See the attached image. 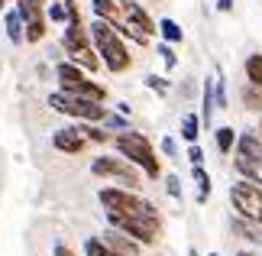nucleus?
Returning a JSON list of instances; mask_svg holds the SVG:
<instances>
[{"instance_id":"nucleus-1","label":"nucleus","mask_w":262,"mask_h":256,"mask_svg":"<svg viewBox=\"0 0 262 256\" xmlns=\"http://www.w3.org/2000/svg\"><path fill=\"white\" fill-rule=\"evenodd\" d=\"M88 33H91V43H94L97 55H100V65H107V71L120 75V71H126L129 65H133V55H129L123 36H120L107 19H97L94 16V23L88 26Z\"/></svg>"},{"instance_id":"nucleus-2","label":"nucleus","mask_w":262,"mask_h":256,"mask_svg":"<svg viewBox=\"0 0 262 256\" xmlns=\"http://www.w3.org/2000/svg\"><path fill=\"white\" fill-rule=\"evenodd\" d=\"M110 140H114V146H117L120 156H123L126 162H133V166H139L149 179H159V175H162L159 156H156L152 143H149L143 133H136V130H120L117 136H110Z\"/></svg>"},{"instance_id":"nucleus-3","label":"nucleus","mask_w":262,"mask_h":256,"mask_svg":"<svg viewBox=\"0 0 262 256\" xmlns=\"http://www.w3.org/2000/svg\"><path fill=\"white\" fill-rule=\"evenodd\" d=\"M49 107L58 110V114L78 120V124H104L107 117V107L100 101H88V97H78V94H68V91H52L49 94Z\"/></svg>"},{"instance_id":"nucleus-4","label":"nucleus","mask_w":262,"mask_h":256,"mask_svg":"<svg viewBox=\"0 0 262 256\" xmlns=\"http://www.w3.org/2000/svg\"><path fill=\"white\" fill-rule=\"evenodd\" d=\"M55 78H58V85H62V91H68V94L88 97V101H100V104L107 101V88H100L97 81H91L84 75V68H78L75 62H58L55 65Z\"/></svg>"},{"instance_id":"nucleus-5","label":"nucleus","mask_w":262,"mask_h":256,"mask_svg":"<svg viewBox=\"0 0 262 256\" xmlns=\"http://www.w3.org/2000/svg\"><path fill=\"white\" fill-rule=\"evenodd\" d=\"M110 227L129 233L136 243H156L162 233V218L159 214H107Z\"/></svg>"},{"instance_id":"nucleus-6","label":"nucleus","mask_w":262,"mask_h":256,"mask_svg":"<svg viewBox=\"0 0 262 256\" xmlns=\"http://www.w3.org/2000/svg\"><path fill=\"white\" fill-rule=\"evenodd\" d=\"M97 198L107 208V214H159L156 204L139 198L133 188H100Z\"/></svg>"},{"instance_id":"nucleus-7","label":"nucleus","mask_w":262,"mask_h":256,"mask_svg":"<svg viewBox=\"0 0 262 256\" xmlns=\"http://www.w3.org/2000/svg\"><path fill=\"white\" fill-rule=\"evenodd\" d=\"M230 204H233V211L239 218L262 224V185L246 182V179L233 182V185H230Z\"/></svg>"},{"instance_id":"nucleus-8","label":"nucleus","mask_w":262,"mask_h":256,"mask_svg":"<svg viewBox=\"0 0 262 256\" xmlns=\"http://www.w3.org/2000/svg\"><path fill=\"white\" fill-rule=\"evenodd\" d=\"M91 172L100 179H117L123 188H139V172L133 169V162H126L123 156H97L94 162H91Z\"/></svg>"},{"instance_id":"nucleus-9","label":"nucleus","mask_w":262,"mask_h":256,"mask_svg":"<svg viewBox=\"0 0 262 256\" xmlns=\"http://www.w3.org/2000/svg\"><path fill=\"white\" fill-rule=\"evenodd\" d=\"M62 46H65L68 55H78V52H84V49H94V43H91V33H88V26L81 23V19H72V23H65Z\"/></svg>"},{"instance_id":"nucleus-10","label":"nucleus","mask_w":262,"mask_h":256,"mask_svg":"<svg viewBox=\"0 0 262 256\" xmlns=\"http://www.w3.org/2000/svg\"><path fill=\"white\" fill-rule=\"evenodd\" d=\"M52 146L58 152H65V156H78V152L88 146V140L81 136V130H78V127H65V130H55L52 133Z\"/></svg>"},{"instance_id":"nucleus-11","label":"nucleus","mask_w":262,"mask_h":256,"mask_svg":"<svg viewBox=\"0 0 262 256\" xmlns=\"http://www.w3.org/2000/svg\"><path fill=\"white\" fill-rule=\"evenodd\" d=\"M100 240H104V243H107V247L114 250L117 256H136V253H139V243H136L133 237H129V233L117 230V227H110V230H107Z\"/></svg>"},{"instance_id":"nucleus-12","label":"nucleus","mask_w":262,"mask_h":256,"mask_svg":"<svg viewBox=\"0 0 262 256\" xmlns=\"http://www.w3.org/2000/svg\"><path fill=\"white\" fill-rule=\"evenodd\" d=\"M230 230L236 233V237H243L246 243H256V247H262V224H256V221H246V218H236L230 221Z\"/></svg>"},{"instance_id":"nucleus-13","label":"nucleus","mask_w":262,"mask_h":256,"mask_svg":"<svg viewBox=\"0 0 262 256\" xmlns=\"http://www.w3.org/2000/svg\"><path fill=\"white\" fill-rule=\"evenodd\" d=\"M233 166H236V172H239V179H246V182H256V185H262V156H253V159L236 156V159H233Z\"/></svg>"},{"instance_id":"nucleus-14","label":"nucleus","mask_w":262,"mask_h":256,"mask_svg":"<svg viewBox=\"0 0 262 256\" xmlns=\"http://www.w3.org/2000/svg\"><path fill=\"white\" fill-rule=\"evenodd\" d=\"M4 26H7V36H10L13 46L23 43V16H19V10H10V13L4 16Z\"/></svg>"},{"instance_id":"nucleus-15","label":"nucleus","mask_w":262,"mask_h":256,"mask_svg":"<svg viewBox=\"0 0 262 256\" xmlns=\"http://www.w3.org/2000/svg\"><path fill=\"white\" fill-rule=\"evenodd\" d=\"M156 29L162 33V39H165L168 46H175V43H181V39H185V29H181V26L175 23V19H168V16H165V19H159Z\"/></svg>"},{"instance_id":"nucleus-16","label":"nucleus","mask_w":262,"mask_h":256,"mask_svg":"<svg viewBox=\"0 0 262 256\" xmlns=\"http://www.w3.org/2000/svg\"><path fill=\"white\" fill-rule=\"evenodd\" d=\"M42 36H46V13L23 23V43H39Z\"/></svg>"},{"instance_id":"nucleus-17","label":"nucleus","mask_w":262,"mask_h":256,"mask_svg":"<svg viewBox=\"0 0 262 256\" xmlns=\"http://www.w3.org/2000/svg\"><path fill=\"white\" fill-rule=\"evenodd\" d=\"M214 143H217V149L224 152H233V146H236V130L233 127H217L214 130Z\"/></svg>"},{"instance_id":"nucleus-18","label":"nucleus","mask_w":262,"mask_h":256,"mask_svg":"<svg viewBox=\"0 0 262 256\" xmlns=\"http://www.w3.org/2000/svg\"><path fill=\"white\" fill-rule=\"evenodd\" d=\"M198 136H201V114H185L181 117V140L198 143Z\"/></svg>"},{"instance_id":"nucleus-19","label":"nucleus","mask_w":262,"mask_h":256,"mask_svg":"<svg viewBox=\"0 0 262 256\" xmlns=\"http://www.w3.org/2000/svg\"><path fill=\"white\" fill-rule=\"evenodd\" d=\"M243 107H249V110H256V114H262V88H256V85H243Z\"/></svg>"},{"instance_id":"nucleus-20","label":"nucleus","mask_w":262,"mask_h":256,"mask_svg":"<svg viewBox=\"0 0 262 256\" xmlns=\"http://www.w3.org/2000/svg\"><path fill=\"white\" fill-rule=\"evenodd\" d=\"M191 172H194V185H198V201L204 204L210 194V175L204 172V166H191Z\"/></svg>"},{"instance_id":"nucleus-21","label":"nucleus","mask_w":262,"mask_h":256,"mask_svg":"<svg viewBox=\"0 0 262 256\" xmlns=\"http://www.w3.org/2000/svg\"><path fill=\"white\" fill-rule=\"evenodd\" d=\"M246 81L256 85V88H262V55L259 52L246 58Z\"/></svg>"},{"instance_id":"nucleus-22","label":"nucleus","mask_w":262,"mask_h":256,"mask_svg":"<svg viewBox=\"0 0 262 256\" xmlns=\"http://www.w3.org/2000/svg\"><path fill=\"white\" fill-rule=\"evenodd\" d=\"M78 130L88 143H110V130H100L97 124H78Z\"/></svg>"},{"instance_id":"nucleus-23","label":"nucleus","mask_w":262,"mask_h":256,"mask_svg":"<svg viewBox=\"0 0 262 256\" xmlns=\"http://www.w3.org/2000/svg\"><path fill=\"white\" fill-rule=\"evenodd\" d=\"M84 256H117V253L110 250L100 237H88L84 240Z\"/></svg>"},{"instance_id":"nucleus-24","label":"nucleus","mask_w":262,"mask_h":256,"mask_svg":"<svg viewBox=\"0 0 262 256\" xmlns=\"http://www.w3.org/2000/svg\"><path fill=\"white\" fill-rule=\"evenodd\" d=\"M46 19H52V23H68V4H65V0L49 4L46 7Z\"/></svg>"},{"instance_id":"nucleus-25","label":"nucleus","mask_w":262,"mask_h":256,"mask_svg":"<svg viewBox=\"0 0 262 256\" xmlns=\"http://www.w3.org/2000/svg\"><path fill=\"white\" fill-rule=\"evenodd\" d=\"M146 88L165 97V94H168V88H172V85H168V78H162V75H146Z\"/></svg>"},{"instance_id":"nucleus-26","label":"nucleus","mask_w":262,"mask_h":256,"mask_svg":"<svg viewBox=\"0 0 262 256\" xmlns=\"http://www.w3.org/2000/svg\"><path fill=\"white\" fill-rule=\"evenodd\" d=\"M104 127H107V130H114V133H120V130H129L126 117H123V114H110V110H107V117H104Z\"/></svg>"},{"instance_id":"nucleus-27","label":"nucleus","mask_w":262,"mask_h":256,"mask_svg":"<svg viewBox=\"0 0 262 256\" xmlns=\"http://www.w3.org/2000/svg\"><path fill=\"white\" fill-rule=\"evenodd\" d=\"M159 55H162V62H165V68H168V71H172V68L178 65V55H175V49L168 46V43L159 46Z\"/></svg>"},{"instance_id":"nucleus-28","label":"nucleus","mask_w":262,"mask_h":256,"mask_svg":"<svg viewBox=\"0 0 262 256\" xmlns=\"http://www.w3.org/2000/svg\"><path fill=\"white\" fill-rule=\"evenodd\" d=\"M188 162H191V166H204V149H201L198 143L188 146Z\"/></svg>"},{"instance_id":"nucleus-29","label":"nucleus","mask_w":262,"mask_h":256,"mask_svg":"<svg viewBox=\"0 0 262 256\" xmlns=\"http://www.w3.org/2000/svg\"><path fill=\"white\" fill-rule=\"evenodd\" d=\"M165 191L178 201V198H181V179H178V175H168V179H165Z\"/></svg>"},{"instance_id":"nucleus-30","label":"nucleus","mask_w":262,"mask_h":256,"mask_svg":"<svg viewBox=\"0 0 262 256\" xmlns=\"http://www.w3.org/2000/svg\"><path fill=\"white\" fill-rule=\"evenodd\" d=\"M162 152H165V156H178V146H175V140H172V136H165V140H162Z\"/></svg>"},{"instance_id":"nucleus-31","label":"nucleus","mask_w":262,"mask_h":256,"mask_svg":"<svg viewBox=\"0 0 262 256\" xmlns=\"http://www.w3.org/2000/svg\"><path fill=\"white\" fill-rule=\"evenodd\" d=\"M233 4H236V0H217V10H220V13H230Z\"/></svg>"},{"instance_id":"nucleus-32","label":"nucleus","mask_w":262,"mask_h":256,"mask_svg":"<svg viewBox=\"0 0 262 256\" xmlns=\"http://www.w3.org/2000/svg\"><path fill=\"white\" fill-rule=\"evenodd\" d=\"M52 256H72V250H68L65 243H55V253H52Z\"/></svg>"},{"instance_id":"nucleus-33","label":"nucleus","mask_w":262,"mask_h":256,"mask_svg":"<svg viewBox=\"0 0 262 256\" xmlns=\"http://www.w3.org/2000/svg\"><path fill=\"white\" fill-rule=\"evenodd\" d=\"M236 256H259L256 250H243V253H236Z\"/></svg>"},{"instance_id":"nucleus-34","label":"nucleus","mask_w":262,"mask_h":256,"mask_svg":"<svg viewBox=\"0 0 262 256\" xmlns=\"http://www.w3.org/2000/svg\"><path fill=\"white\" fill-rule=\"evenodd\" d=\"M256 133H259V136H262V114H259V130H256Z\"/></svg>"},{"instance_id":"nucleus-35","label":"nucleus","mask_w":262,"mask_h":256,"mask_svg":"<svg viewBox=\"0 0 262 256\" xmlns=\"http://www.w3.org/2000/svg\"><path fill=\"white\" fill-rule=\"evenodd\" d=\"M188 256H201V253H198V250H188Z\"/></svg>"},{"instance_id":"nucleus-36","label":"nucleus","mask_w":262,"mask_h":256,"mask_svg":"<svg viewBox=\"0 0 262 256\" xmlns=\"http://www.w3.org/2000/svg\"><path fill=\"white\" fill-rule=\"evenodd\" d=\"M4 4H10V0H0V7H4Z\"/></svg>"},{"instance_id":"nucleus-37","label":"nucleus","mask_w":262,"mask_h":256,"mask_svg":"<svg viewBox=\"0 0 262 256\" xmlns=\"http://www.w3.org/2000/svg\"><path fill=\"white\" fill-rule=\"evenodd\" d=\"M207 256H220V253H207Z\"/></svg>"}]
</instances>
